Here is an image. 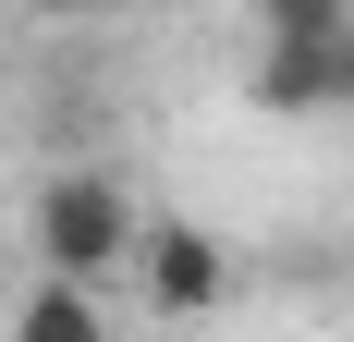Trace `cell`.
Here are the masks:
<instances>
[{
	"label": "cell",
	"mask_w": 354,
	"mask_h": 342,
	"mask_svg": "<svg viewBox=\"0 0 354 342\" xmlns=\"http://www.w3.org/2000/svg\"><path fill=\"white\" fill-rule=\"evenodd\" d=\"M135 183H122V171H49V183H37V257H49V281H73V294H86V281H110V269H135Z\"/></svg>",
	"instance_id": "cell-1"
},
{
	"label": "cell",
	"mask_w": 354,
	"mask_h": 342,
	"mask_svg": "<svg viewBox=\"0 0 354 342\" xmlns=\"http://www.w3.org/2000/svg\"><path fill=\"white\" fill-rule=\"evenodd\" d=\"M135 269H147V306H159V318L232 306V257H220V233H196V220H147V233H135Z\"/></svg>",
	"instance_id": "cell-2"
},
{
	"label": "cell",
	"mask_w": 354,
	"mask_h": 342,
	"mask_svg": "<svg viewBox=\"0 0 354 342\" xmlns=\"http://www.w3.org/2000/svg\"><path fill=\"white\" fill-rule=\"evenodd\" d=\"M257 110H330V37H269L257 49Z\"/></svg>",
	"instance_id": "cell-3"
},
{
	"label": "cell",
	"mask_w": 354,
	"mask_h": 342,
	"mask_svg": "<svg viewBox=\"0 0 354 342\" xmlns=\"http://www.w3.org/2000/svg\"><path fill=\"white\" fill-rule=\"evenodd\" d=\"M12 342H110L98 294H73V281H37L25 306H12Z\"/></svg>",
	"instance_id": "cell-4"
},
{
	"label": "cell",
	"mask_w": 354,
	"mask_h": 342,
	"mask_svg": "<svg viewBox=\"0 0 354 342\" xmlns=\"http://www.w3.org/2000/svg\"><path fill=\"white\" fill-rule=\"evenodd\" d=\"M257 25H269V37H342L354 0H257Z\"/></svg>",
	"instance_id": "cell-5"
},
{
	"label": "cell",
	"mask_w": 354,
	"mask_h": 342,
	"mask_svg": "<svg viewBox=\"0 0 354 342\" xmlns=\"http://www.w3.org/2000/svg\"><path fill=\"white\" fill-rule=\"evenodd\" d=\"M37 25H98V12H122V0H25Z\"/></svg>",
	"instance_id": "cell-6"
},
{
	"label": "cell",
	"mask_w": 354,
	"mask_h": 342,
	"mask_svg": "<svg viewBox=\"0 0 354 342\" xmlns=\"http://www.w3.org/2000/svg\"><path fill=\"white\" fill-rule=\"evenodd\" d=\"M330 110H354V25L330 37Z\"/></svg>",
	"instance_id": "cell-7"
},
{
	"label": "cell",
	"mask_w": 354,
	"mask_h": 342,
	"mask_svg": "<svg viewBox=\"0 0 354 342\" xmlns=\"http://www.w3.org/2000/svg\"><path fill=\"white\" fill-rule=\"evenodd\" d=\"M0 281H12V244H0Z\"/></svg>",
	"instance_id": "cell-8"
}]
</instances>
